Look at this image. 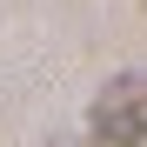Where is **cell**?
I'll return each mask as SVG.
<instances>
[{"label":"cell","instance_id":"1","mask_svg":"<svg viewBox=\"0 0 147 147\" xmlns=\"http://www.w3.org/2000/svg\"><path fill=\"white\" fill-rule=\"evenodd\" d=\"M87 140L94 147H147V87H140V74L107 80V94L87 114Z\"/></svg>","mask_w":147,"mask_h":147}]
</instances>
